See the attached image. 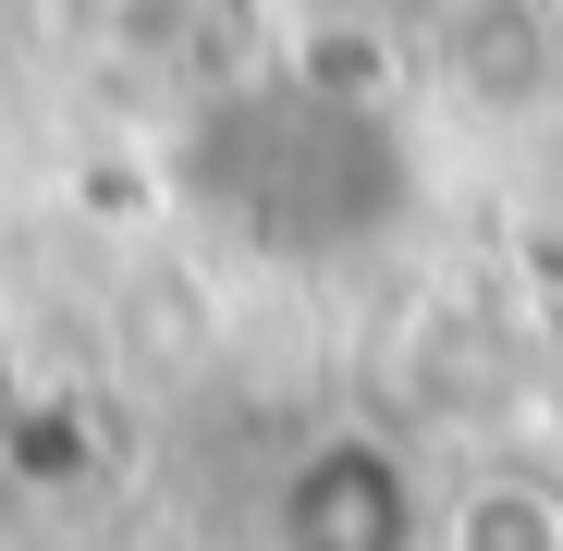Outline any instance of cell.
Masks as SVG:
<instances>
[{
  "mask_svg": "<svg viewBox=\"0 0 563 551\" xmlns=\"http://www.w3.org/2000/svg\"><path fill=\"white\" fill-rule=\"evenodd\" d=\"M429 491L393 441H367V429H331L295 453V478H282L269 503V539L282 551H429Z\"/></svg>",
  "mask_w": 563,
  "mask_h": 551,
  "instance_id": "cell-1",
  "label": "cell"
},
{
  "mask_svg": "<svg viewBox=\"0 0 563 551\" xmlns=\"http://www.w3.org/2000/svg\"><path fill=\"white\" fill-rule=\"evenodd\" d=\"M429 551H563V491L527 478V466H478V478L441 491Z\"/></svg>",
  "mask_w": 563,
  "mask_h": 551,
  "instance_id": "cell-2",
  "label": "cell"
}]
</instances>
